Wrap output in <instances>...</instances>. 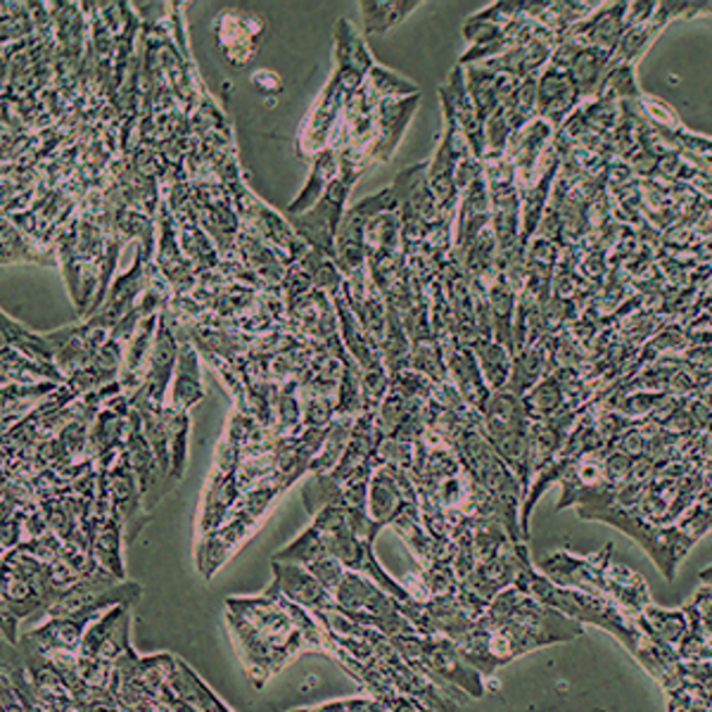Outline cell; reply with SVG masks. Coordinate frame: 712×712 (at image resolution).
Listing matches in <instances>:
<instances>
[{"instance_id": "obj_12", "label": "cell", "mask_w": 712, "mask_h": 712, "mask_svg": "<svg viewBox=\"0 0 712 712\" xmlns=\"http://www.w3.org/2000/svg\"><path fill=\"white\" fill-rule=\"evenodd\" d=\"M480 357H482V369L487 381L497 389L506 383L509 378V357L501 345H480Z\"/></svg>"}, {"instance_id": "obj_4", "label": "cell", "mask_w": 712, "mask_h": 712, "mask_svg": "<svg viewBox=\"0 0 712 712\" xmlns=\"http://www.w3.org/2000/svg\"><path fill=\"white\" fill-rule=\"evenodd\" d=\"M271 568H273V584L269 586L267 594L283 596V598H288V602L297 604L302 608H310V610H332L335 608L332 594L314 577V572L306 565L273 561L271 558Z\"/></svg>"}, {"instance_id": "obj_11", "label": "cell", "mask_w": 712, "mask_h": 712, "mask_svg": "<svg viewBox=\"0 0 712 712\" xmlns=\"http://www.w3.org/2000/svg\"><path fill=\"white\" fill-rule=\"evenodd\" d=\"M202 397L200 393V375H198V361L190 349L180 357L178 364V383H176V407H190Z\"/></svg>"}, {"instance_id": "obj_2", "label": "cell", "mask_w": 712, "mask_h": 712, "mask_svg": "<svg viewBox=\"0 0 712 712\" xmlns=\"http://www.w3.org/2000/svg\"><path fill=\"white\" fill-rule=\"evenodd\" d=\"M539 572L558 586L612 598L618 606L637 612V616H641L644 608L653 604L644 577L612 558V544L590 558H577L568 551H558L544 558L539 563Z\"/></svg>"}, {"instance_id": "obj_8", "label": "cell", "mask_w": 712, "mask_h": 712, "mask_svg": "<svg viewBox=\"0 0 712 712\" xmlns=\"http://www.w3.org/2000/svg\"><path fill=\"white\" fill-rule=\"evenodd\" d=\"M369 506H371V518L378 527H383L385 523L393 521L397 515V511L401 509V494H399L397 485L393 482V478H389L387 472H378L373 478Z\"/></svg>"}, {"instance_id": "obj_10", "label": "cell", "mask_w": 712, "mask_h": 712, "mask_svg": "<svg viewBox=\"0 0 712 712\" xmlns=\"http://www.w3.org/2000/svg\"><path fill=\"white\" fill-rule=\"evenodd\" d=\"M418 3H361L364 8V22L369 34L387 32L389 26L397 24L401 17H407L411 8Z\"/></svg>"}, {"instance_id": "obj_5", "label": "cell", "mask_w": 712, "mask_h": 712, "mask_svg": "<svg viewBox=\"0 0 712 712\" xmlns=\"http://www.w3.org/2000/svg\"><path fill=\"white\" fill-rule=\"evenodd\" d=\"M580 91L575 83H572L570 74L561 67H549L547 74L541 77L539 89H537V107L547 119L553 124L563 121L568 112L575 107L580 101Z\"/></svg>"}, {"instance_id": "obj_1", "label": "cell", "mask_w": 712, "mask_h": 712, "mask_svg": "<svg viewBox=\"0 0 712 712\" xmlns=\"http://www.w3.org/2000/svg\"><path fill=\"white\" fill-rule=\"evenodd\" d=\"M582 622L539 604L535 596L513 584L492 598L472 630L456 641V646L464 658L487 677L518 655L572 641L582 637Z\"/></svg>"}, {"instance_id": "obj_15", "label": "cell", "mask_w": 712, "mask_h": 712, "mask_svg": "<svg viewBox=\"0 0 712 712\" xmlns=\"http://www.w3.org/2000/svg\"><path fill=\"white\" fill-rule=\"evenodd\" d=\"M691 616L705 627V632L712 637V584H705L701 592H696L693 602L684 606Z\"/></svg>"}, {"instance_id": "obj_6", "label": "cell", "mask_w": 712, "mask_h": 712, "mask_svg": "<svg viewBox=\"0 0 712 712\" xmlns=\"http://www.w3.org/2000/svg\"><path fill=\"white\" fill-rule=\"evenodd\" d=\"M627 5H610L586 22L582 30L577 26V44L584 48H594L612 55V50L618 48L620 38L625 34V24H627Z\"/></svg>"}, {"instance_id": "obj_14", "label": "cell", "mask_w": 712, "mask_h": 712, "mask_svg": "<svg viewBox=\"0 0 712 712\" xmlns=\"http://www.w3.org/2000/svg\"><path fill=\"white\" fill-rule=\"evenodd\" d=\"M558 399H561V389L556 387V383H544L535 389V395L529 397V411L537 413V416H549L556 411L558 407Z\"/></svg>"}, {"instance_id": "obj_13", "label": "cell", "mask_w": 712, "mask_h": 712, "mask_svg": "<svg viewBox=\"0 0 712 712\" xmlns=\"http://www.w3.org/2000/svg\"><path fill=\"white\" fill-rule=\"evenodd\" d=\"M310 570L314 572V577L320 584H324L330 594H335V590H338L340 582L347 575V568L340 561H335L332 556H328V558H324V561H318V563L310 565Z\"/></svg>"}, {"instance_id": "obj_9", "label": "cell", "mask_w": 712, "mask_h": 712, "mask_svg": "<svg viewBox=\"0 0 712 712\" xmlns=\"http://www.w3.org/2000/svg\"><path fill=\"white\" fill-rule=\"evenodd\" d=\"M328 549H326V541L320 537V533L316 527H310L306 533H302V537L297 541H292L290 547H285L281 553L273 556V561H288V563H300V565H314L318 561H324L328 558Z\"/></svg>"}, {"instance_id": "obj_7", "label": "cell", "mask_w": 712, "mask_h": 712, "mask_svg": "<svg viewBox=\"0 0 712 712\" xmlns=\"http://www.w3.org/2000/svg\"><path fill=\"white\" fill-rule=\"evenodd\" d=\"M170 681L180 701H186L198 712H231L212 691L207 689V684L198 679V675H195L184 661H176L174 675Z\"/></svg>"}, {"instance_id": "obj_3", "label": "cell", "mask_w": 712, "mask_h": 712, "mask_svg": "<svg viewBox=\"0 0 712 712\" xmlns=\"http://www.w3.org/2000/svg\"><path fill=\"white\" fill-rule=\"evenodd\" d=\"M129 627H131V604L115 606L97 618L86 634H83L81 655H89L101 663H117L129 646Z\"/></svg>"}]
</instances>
